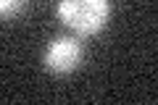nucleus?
Listing matches in <instances>:
<instances>
[{"label":"nucleus","mask_w":158,"mask_h":105,"mask_svg":"<svg viewBox=\"0 0 158 105\" xmlns=\"http://www.w3.org/2000/svg\"><path fill=\"white\" fill-rule=\"evenodd\" d=\"M58 18L79 37H95L108 26L111 0H58Z\"/></svg>","instance_id":"1"},{"label":"nucleus","mask_w":158,"mask_h":105,"mask_svg":"<svg viewBox=\"0 0 158 105\" xmlns=\"http://www.w3.org/2000/svg\"><path fill=\"white\" fill-rule=\"evenodd\" d=\"M82 58H85L82 42L69 34H58L48 42L45 53H42V66H45V71L56 74V76H66L82 66Z\"/></svg>","instance_id":"2"},{"label":"nucleus","mask_w":158,"mask_h":105,"mask_svg":"<svg viewBox=\"0 0 158 105\" xmlns=\"http://www.w3.org/2000/svg\"><path fill=\"white\" fill-rule=\"evenodd\" d=\"M29 0H0V21H13L21 16Z\"/></svg>","instance_id":"3"}]
</instances>
